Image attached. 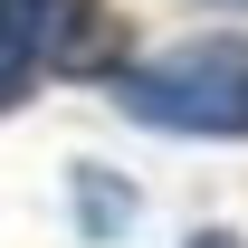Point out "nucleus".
I'll return each instance as SVG.
<instances>
[{"label":"nucleus","mask_w":248,"mask_h":248,"mask_svg":"<svg viewBox=\"0 0 248 248\" xmlns=\"http://www.w3.org/2000/svg\"><path fill=\"white\" fill-rule=\"evenodd\" d=\"M115 105L162 134H201V143H248V38H182L162 58L115 67Z\"/></svg>","instance_id":"nucleus-1"},{"label":"nucleus","mask_w":248,"mask_h":248,"mask_svg":"<svg viewBox=\"0 0 248 248\" xmlns=\"http://www.w3.org/2000/svg\"><path fill=\"white\" fill-rule=\"evenodd\" d=\"M0 29L38 77H115L124 67V19L105 0H0Z\"/></svg>","instance_id":"nucleus-2"},{"label":"nucleus","mask_w":248,"mask_h":248,"mask_svg":"<svg viewBox=\"0 0 248 248\" xmlns=\"http://www.w3.org/2000/svg\"><path fill=\"white\" fill-rule=\"evenodd\" d=\"M29 86H38V67L10 48V29H0V115H19V105H29Z\"/></svg>","instance_id":"nucleus-3"},{"label":"nucleus","mask_w":248,"mask_h":248,"mask_svg":"<svg viewBox=\"0 0 248 248\" xmlns=\"http://www.w3.org/2000/svg\"><path fill=\"white\" fill-rule=\"evenodd\" d=\"M219 10H248V0H219Z\"/></svg>","instance_id":"nucleus-4"}]
</instances>
